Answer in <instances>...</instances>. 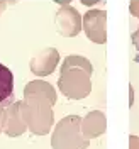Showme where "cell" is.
<instances>
[{"instance_id":"obj_1","label":"cell","mask_w":139,"mask_h":149,"mask_svg":"<svg viewBox=\"0 0 139 149\" xmlns=\"http://www.w3.org/2000/svg\"><path fill=\"white\" fill-rule=\"evenodd\" d=\"M14 95V76L7 66L0 65V103H5Z\"/></svg>"}]
</instances>
